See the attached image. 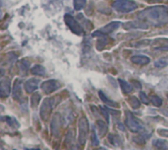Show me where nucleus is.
I'll use <instances>...</instances> for the list:
<instances>
[{"label":"nucleus","instance_id":"393cba45","mask_svg":"<svg viewBox=\"0 0 168 150\" xmlns=\"http://www.w3.org/2000/svg\"><path fill=\"white\" fill-rule=\"evenodd\" d=\"M40 94L38 92H35L32 95V98H30V104H32V107H36L40 104Z\"/></svg>","mask_w":168,"mask_h":150},{"label":"nucleus","instance_id":"72a5a7b5","mask_svg":"<svg viewBox=\"0 0 168 150\" xmlns=\"http://www.w3.org/2000/svg\"><path fill=\"white\" fill-rule=\"evenodd\" d=\"M117 127H118V128H119V129H120V131H122V132H124L125 131V127H124V125H122V124H118V125H117Z\"/></svg>","mask_w":168,"mask_h":150},{"label":"nucleus","instance_id":"ddd939ff","mask_svg":"<svg viewBox=\"0 0 168 150\" xmlns=\"http://www.w3.org/2000/svg\"><path fill=\"white\" fill-rule=\"evenodd\" d=\"M11 92L10 88V81L8 79H2L1 80V86H0V96L2 98L8 97Z\"/></svg>","mask_w":168,"mask_h":150},{"label":"nucleus","instance_id":"c756f323","mask_svg":"<svg viewBox=\"0 0 168 150\" xmlns=\"http://www.w3.org/2000/svg\"><path fill=\"white\" fill-rule=\"evenodd\" d=\"M157 132L160 137H168V129H157Z\"/></svg>","mask_w":168,"mask_h":150},{"label":"nucleus","instance_id":"f8f14e48","mask_svg":"<svg viewBox=\"0 0 168 150\" xmlns=\"http://www.w3.org/2000/svg\"><path fill=\"white\" fill-rule=\"evenodd\" d=\"M12 95L15 100H21L22 95H23V90H22V81L19 80V79H16L15 81H14Z\"/></svg>","mask_w":168,"mask_h":150},{"label":"nucleus","instance_id":"20e7f679","mask_svg":"<svg viewBox=\"0 0 168 150\" xmlns=\"http://www.w3.org/2000/svg\"><path fill=\"white\" fill-rule=\"evenodd\" d=\"M78 129H79V140L80 145H85L86 137L89 134V121L86 117H81L78 122Z\"/></svg>","mask_w":168,"mask_h":150},{"label":"nucleus","instance_id":"e433bc0d","mask_svg":"<svg viewBox=\"0 0 168 150\" xmlns=\"http://www.w3.org/2000/svg\"><path fill=\"white\" fill-rule=\"evenodd\" d=\"M32 150H40V149H38V148H35V149H32Z\"/></svg>","mask_w":168,"mask_h":150},{"label":"nucleus","instance_id":"b1692460","mask_svg":"<svg viewBox=\"0 0 168 150\" xmlns=\"http://www.w3.org/2000/svg\"><path fill=\"white\" fill-rule=\"evenodd\" d=\"M86 3V0H74V1H73L74 9L76 11H81L85 7Z\"/></svg>","mask_w":168,"mask_h":150},{"label":"nucleus","instance_id":"6ab92c4d","mask_svg":"<svg viewBox=\"0 0 168 150\" xmlns=\"http://www.w3.org/2000/svg\"><path fill=\"white\" fill-rule=\"evenodd\" d=\"M118 81H119V84H120V86H121L122 90H123V91H124L125 93H130V92H132V90H133L132 84H130V83H128V81L122 80V79H119Z\"/></svg>","mask_w":168,"mask_h":150},{"label":"nucleus","instance_id":"473e14b6","mask_svg":"<svg viewBox=\"0 0 168 150\" xmlns=\"http://www.w3.org/2000/svg\"><path fill=\"white\" fill-rule=\"evenodd\" d=\"M133 84H134V86H135L137 89H139V90H141V89H142V84L140 83L139 81H133Z\"/></svg>","mask_w":168,"mask_h":150},{"label":"nucleus","instance_id":"1a4fd4ad","mask_svg":"<svg viewBox=\"0 0 168 150\" xmlns=\"http://www.w3.org/2000/svg\"><path fill=\"white\" fill-rule=\"evenodd\" d=\"M150 26L145 22L142 21V20H137V21H131L127 22L124 24V29L125 30H147Z\"/></svg>","mask_w":168,"mask_h":150},{"label":"nucleus","instance_id":"6e6552de","mask_svg":"<svg viewBox=\"0 0 168 150\" xmlns=\"http://www.w3.org/2000/svg\"><path fill=\"white\" fill-rule=\"evenodd\" d=\"M40 87H41V89L43 90L44 93L50 94V93H52L59 89L61 87V83L56 80H48V81H43V83H41Z\"/></svg>","mask_w":168,"mask_h":150},{"label":"nucleus","instance_id":"9b49d317","mask_svg":"<svg viewBox=\"0 0 168 150\" xmlns=\"http://www.w3.org/2000/svg\"><path fill=\"white\" fill-rule=\"evenodd\" d=\"M40 81L38 79L32 78L30 80H28L25 83V90L27 91V93H33L36 89L38 88Z\"/></svg>","mask_w":168,"mask_h":150},{"label":"nucleus","instance_id":"2f4dec72","mask_svg":"<svg viewBox=\"0 0 168 150\" xmlns=\"http://www.w3.org/2000/svg\"><path fill=\"white\" fill-rule=\"evenodd\" d=\"M134 141L137 142L138 144H144L145 142V139L144 137H137L134 138Z\"/></svg>","mask_w":168,"mask_h":150},{"label":"nucleus","instance_id":"0eeeda50","mask_svg":"<svg viewBox=\"0 0 168 150\" xmlns=\"http://www.w3.org/2000/svg\"><path fill=\"white\" fill-rule=\"evenodd\" d=\"M121 26V23L114 21L107 24L106 26H104L103 28H101L99 30H96V32L92 33V38L94 36H104L105 35H109V33H113L114 30H116L117 29H119V27Z\"/></svg>","mask_w":168,"mask_h":150},{"label":"nucleus","instance_id":"7c9ffc66","mask_svg":"<svg viewBox=\"0 0 168 150\" xmlns=\"http://www.w3.org/2000/svg\"><path fill=\"white\" fill-rule=\"evenodd\" d=\"M100 111H101V113L103 114V116L105 117L106 119V123H108V121H109V116H108V110L106 109V108H102V107H100Z\"/></svg>","mask_w":168,"mask_h":150},{"label":"nucleus","instance_id":"aec40b11","mask_svg":"<svg viewBox=\"0 0 168 150\" xmlns=\"http://www.w3.org/2000/svg\"><path fill=\"white\" fill-rule=\"evenodd\" d=\"M2 120L6 121V123L9 125L10 127H12V128H14V129H18L19 127H20V124L18 123L17 119L13 118V117H8V116H6V117L2 118Z\"/></svg>","mask_w":168,"mask_h":150},{"label":"nucleus","instance_id":"f3484780","mask_svg":"<svg viewBox=\"0 0 168 150\" xmlns=\"http://www.w3.org/2000/svg\"><path fill=\"white\" fill-rule=\"evenodd\" d=\"M30 72H32L33 75L40 76V77L45 76V69H44V67L41 66V65H35V66L30 69Z\"/></svg>","mask_w":168,"mask_h":150},{"label":"nucleus","instance_id":"bb28decb","mask_svg":"<svg viewBox=\"0 0 168 150\" xmlns=\"http://www.w3.org/2000/svg\"><path fill=\"white\" fill-rule=\"evenodd\" d=\"M19 68H20L22 73H26L30 68V62L26 60V59L20 61V63H19Z\"/></svg>","mask_w":168,"mask_h":150},{"label":"nucleus","instance_id":"c85d7f7f","mask_svg":"<svg viewBox=\"0 0 168 150\" xmlns=\"http://www.w3.org/2000/svg\"><path fill=\"white\" fill-rule=\"evenodd\" d=\"M140 100L142 101V103L144 104H148L150 103V99L148 98V96L145 94V93L144 91H141L140 92Z\"/></svg>","mask_w":168,"mask_h":150},{"label":"nucleus","instance_id":"4be33fe9","mask_svg":"<svg viewBox=\"0 0 168 150\" xmlns=\"http://www.w3.org/2000/svg\"><path fill=\"white\" fill-rule=\"evenodd\" d=\"M168 66V57H162V58H159L158 60H156L155 62V68H165Z\"/></svg>","mask_w":168,"mask_h":150},{"label":"nucleus","instance_id":"5701e85b","mask_svg":"<svg viewBox=\"0 0 168 150\" xmlns=\"http://www.w3.org/2000/svg\"><path fill=\"white\" fill-rule=\"evenodd\" d=\"M129 103H130V105L133 109H139L140 106H141V100H139V98H137L136 96L130 97Z\"/></svg>","mask_w":168,"mask_h":150},{"label":"nucleus","instance_id":"412c9836","mask_svg":"<svg viewBox=\"0 0 168 150\" xmlns=\"http://www.w3.org/2000/svg\"><path fill=\"white\" fill-rule=\"evenodd\" d=\"M96 126H97V128H99V134L100 135H104L106 134V132H107V123H104L103 121L101 120H99L96 122Z\"/></svg>","mask_w":168,"mask_h":150},{"label":"nucleus","instance_id":"2eb2a0df","mask_svg":"<svg viewBox=\"0 0 168 150\" xmlns=\"http://www.w3.org/2000/svg\"><path fill=\"white\" fill-rule=\"evenodd\" d=\"M99 97H100V99H101L102 102H104L106 105H108L110 107H115V108L119 106L118 103L115 102V101H113V100H111V99H109L107 96L104 94V92H102L101 90L99 91Z\"/></svg>","mask_w":168,"mask_h":150},{"label":"nucleus","instance_id":"4c0bfd02","mask_svg":"<svg viewBox=\"0 0 168 150\" xmlns=\"http://www.w3.org/2000/svg\"><path fill=\"white\" fill-rule=\"evenodd\" d=\"M167 98H168V93H167Z\"/></svg>","mask_w":168,"mask_h":150},{"label":"nucleus","instance_id":"7ed1b4c3","mask_svg":"<svg viewBox=\"0 0 168 150\" xmlns=\"http://www.w3.org/2000/svg\"><path fill=\"white\" fill-rule=\"evenodd\" d=\"M125 125L127 126V128L133 132H140L145 129L142 122L140 121L138 118H136L135 116H133L130 112H127V114H126Z\"/></svg>","mask_w":168,"mask_h":150},{"label":"nucleus","instance_id":"f257e3e1","mask_svg":"<svg viewBox=\"0 0 168 150\" xmlns=\"http://www.w3.org/2000/svg\"><path fill=\"white\" fill-rule=\"evenodd\" d=\"M138 19L145 22L148 26L161 27L168 24V7L163 5L148 7L138 13Z\"/></svg>","mask_w":168,"mask_h":150},{"label":"nucleus","instance_id":"a211bd4d","mask_svg":"<svg viewBox=\"0 0 168 150\" xmlns=\"http://www.w3.org/2000/svg\"><path fill=\"white\" fill-rule=\"evenodd\" d=\"M108 140L112 145L115 146V147H120L122 145V140L120 137H118L117 134H111L108 135Z\"/></svg>","mask_w":168,"mask_h":150},{"label":"nucleus","instance_id":"a878e982","mask_svg":"<svg viewBox=\"0 0 168 150\" xmlns=\"http://www.w3.org/2000/svg\"><path fill=\"white\" fill-rule=\"evenodd\" d=\"M150 102L153 106L160 107L162 105V99L157 95H152L150 96Z\"/></svg>","mask_w":168,"mask_h":150},{"label":"nucleus","instance_id":"423d86ee","mask_svg":"<svg viewBox=\"0 0 168 150\" xmlns=\"http://www.w3.org/2000/svg\"><path fill=\"white\" fill-rule=\"evenodd\" d=\"M64 21H65V24L68 26L70 30L75 33L77 35H84V30L82 26L78 23V21L74 18L73 16L69 15V14H66L64 16Z\"/></svg>","mask_w":168,"mask_h":150},{"label":"nucleus","instance_id":"9d476101","mask_svg":"<svg viewBox=\"0 0 168 150\" xmlns=\"http://www.w3.org/2000/svg\"><path fill=\"white\" fill-rule=\"evenodd\" d=\"M61 125H62V119H61V116L58 114H56L54 116V118L52 119V122H51V134L53 137H56L58 135L60 132V129H61Z\"/></svg>","mask_w":168,"mask_h":150},{"label":"nucleus","instance_id":"39448f33","mask_svg":"<svg viewBox=\"0 0 168 150\" xmlns=\"http://www.w3.org/2000/svg\"><path fill=\"white\" fill-rule=\"evenodd\" d=\"M54 98L55 97L45 98L40 106V118L43 119L44 122H46L48 120L49 116L52 112V109H53V107H54V102H55Z\"/></svg>","mask_w":168,"mask_h":150},{"label":"nucleus","instance_id":"f704fd0d","mask_svg":"<svg viewBox=\"0 0 168 150\" xmlns=\"http://www.w3.org/2000/svg\"><path fill=\"white\" fill-rule=\"evenodd\" d=\"M150 3H155V2H162V0H145Z\"/></svg>","mask_w":168,"mask_h":150},{"label":"nucleus","instance_id":"c9c22d12","mask_svg":"<svg viewBox=\"0 0 168 150\" xmlns=\"http://www.w3.org/2000/svg\"><path fill=\"white\" fill-rule=\"evenodd\" d=\"M94 150H106V149L103 148V147H99V148H96V149H94Z\"/></svg>","mask_w":168,"mask_h":150},{"label":"nucleus","instance_id":"4468645a","mask_svg":"<svg viewBox=\"0 0 168 150\" xmlns=\"http://www.w3.org/2000/svg\"><path fill=\"white\" fill-rule=\"evenodd\" d=\"M131 61L136 65L145 66V65L150 64V57H147V56H145V55H135V56H132V57H131Z\"/></svg>","mask_w":168,"mask_h":150},{"label":"nucleus","instance_id":"dca6fc26","mask_svg":"<svg viewBox=\"0 0 168 150\" xmlns=\"http://www.w3.org/2000/svg\"><path fill=\"white\" fill-rule=\"evenodd\" d=\"M152 144L153 146L158 150H168V141H166L165 139L157 138V139L153 140Z\"/></svg>","mask_w":168,"mask_h":150},{"label":"nucleus","instance_id":"f03ea898","mask_svg":"<svg viewBox=\"0 0 168 150\" xmlns=\"http://www.w3.org/2000/svg\"><path fill=\"white\" fill-rule=\"evenodd\" d=\"M113 9L120 13H129L138 8V3L133 0H116L112 4Z\"/></svg>","mask_w":168,"mask_h":150},{"label":"nucleus","instance_id":"cd10ccee","mask_svg":"<svg viewBox=\"0 0 168 150\" xmlns=\"http://www.w3.org/2000/svg\"><path fill=\"white\" fill-rule=\"evenodd\" d=\"M91 143L94 146H96L99 144V138H97L96 129H92V132H91Z\"/></svg>","mask_w":168,"mask_h":150}]
</instances>
